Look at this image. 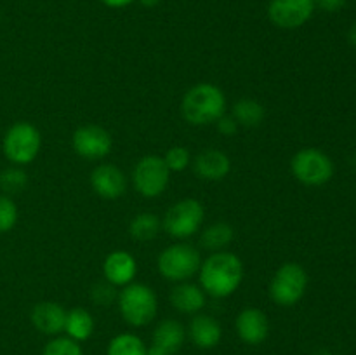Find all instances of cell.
Here are the masks:
<instances>
[{"mask_svg": "<svg viewBox=\"0 0 356 355\" xmlns=\"http://www.w3.org/2000/svg\"><path fill=\"white\" fill-rule=\"evenodd\" d=\"M315 6L327 13H337L346 6V0H315Z\"/></svg>", "mask_w": 356, "mask_h": 355, "instance_id": "cell-31", "label": "cell"}, {"mask_svg": "<svg viewBox=\"0 0 356 355\" xmlns=\"http://www.w3.org/2000/svg\"><path fill=\"white\" fill-rule=\"evenodd\" d=\"M136 0H101V3H104L110 9H124V7H129Z\"/></svg>", "mask_w": 356, "mask_h": 355, "instance_id": "cell-32", "label": "cell"}, {"mask_svg": "<svg viewBox=\"0 0 356 355\" xmlns=\"http://www.w3.org/2000/svg\"><path fill=\"white\" fill-rule=\"evenodd\" d=\"M42 355H83L82 347L79 341L72 340L65 334V336H54L45 343Z\"/></svg>", "mask_w": 356, "mask_h": 355, "instance_id": "cell-26", "label": "cell"}, {"mask_svg": "<svg viewBox=\"0 0 356 355\" xmlns=\"http://www.w3.org/2000/svg\"><path fill=\"white\" fill-rule=\"evenodd\" d=\"M139 3H141L143 7H148V9H153V7H156L160 3V0H138Z\"/></svg>", "mask_w": 356, "mask_h": 355, "instance_id": "cell-34", "label": "cell"}, {"mask_svg": "<svg viewBox=\"0 0 356 355\" xmlns=\"http://www.w3.org/2000/svg\"><path fill=\"white\" fill-rule=\"evenodd\" d=\"M117 305L122 319L129 326L145 327L152 324L159 313V296L148 284L134 281L118 291Z\"/></svg>", "mask_w": 356, "mask_h": 355, "instance_id": "cell-3", "label": "cell"}, {"mask_svg": "<svg viewBox=\"0 0 356 355\" xmlns=\"http://www.w3.org/2000/svg\"><path fill=\"white\" fill-rule=\"evenodd\" d=\"M216 129H218L219 134L226 136V138H229V136L236 134V131H238V124H236L235 118L232 117V115H222L221 118H219L218 122H216Z\"/></svg>", "mask_w": 356, "mask_h": 355, "instance_id": "cell-30", "label": "cell"}, {"mask_svg": "<svg viewBox=\"0 0 356 355\" xmlns=\"http://www.w3.org/2000/svg\"><path fill=\"white\" fill-rule=\"evenodd\" d=\"M186 336L193 341L195 347L202 348V350H211V348L218 347L221 341L222 327L216 317L200 312L191 317Z\"/></svg>", "mask_w": 356, "mask_h": 355, "instance_id": "cell-18", "label": "cell"}, {"mask_svg": "<svg viewBox=\"0 0 356 355\" xmlns=\"http://www.w3.org/2000/svg\"><path fill=\"white\" fill-rule=\"evenodd\" d=\"M348 38H350V44L355 45V47H356V21L353 24H351L350 31H348Z\"/></svg>", "mask_w": 356, "mask_h": 355, "instance_id": "cell-33", "label": "cell"}, {"mask_svg": "<svg viewBox=\"0 0 356 355\" xmlns=\"http://www.w3.org/2000/svg\"><path fill=\"white\" fill-rule=\"evenodd\" d=\"M94 327H96V322H94V317L89 310L75 306L66 313L65 333L72 340L79 341V343L87 341L94 334Z\"/></svg>", "mask_w": 356, "mask_h": 355, "instance_id": "cell-21", "label": "cell"}, {"mask_svg": "<svg viewBox=\"0 0 356 355\" xmlns=\"http://www.w3.org/2000/svg\"><path fill=\"white\" fill-rule=\"evenodd\" d=\"M73 152L86 160L106 159L113 148L110 131L96 124H86L75 129L72 136Z\"/></svg>", "mask_w": 356, "mask_h": 355, "instance_id": "cell-10", "label": "cell"}, {"mask_svg": "<svg viewBox=\"0 0 356 355\" xmlns=\"http://www.w3.org/2000/svg\"><path fill=\"white\" fill-rule=\"evenodd\" d=\"M65 306L56 301H40L33 306L30 313V320L37 331L47 336H59L65 333L66 322Z\"/></svg>", "mask_w": 356, "mask_h": 355, "instance_id": "cell-17", "label": "cell"}, {"mask_svg": "<svg viewBox=\"0 0 356 355\" xmlns=\"http://www.w3.org/2000/svg\"><path fill=\"white\" fill-rule=\"evenodd\" d=\"M106 355H148V347L138 334L120 333L111 338Z\"/></svg>", "mask_w": 356, "mask_h": 355, "instance_id": "cell-24", "label": "cell"}, {"mask_svg": "<svg viewBox=\"0 0 356 355\" xmlns=\"http://www.w3.org/2000/svg\"><path fill=\"white\" fill-rule=\"evenodd\" d=\"M235 329L240 341L256 347V345L264 343L268 340V334H270V320H268V315L261 308L247 306V308H243L236 315Z\"/></svg>", "mask_w": 356, "mask_h": 355, "instance_id": "cell-14", "label": "cell"}, {"mask_svg": "<svg viewBox=\"0 0 356 355\" xmlns=\"http://www.w3.org/2000/svg\"><path fill=\"white\" fill-rule=\"evenodd\" d=\"M315 0H270L268 19L282 30H296L312 19Z\"/></svg>", "mask_w": 356, "mask_h": 355, "instance_id": "cell-11", "label": "cell"}, {"mask_svg": "<svg viewBox=\"0 0 356 355\" xmlns=\"http://www.w3.org/2000/svg\"><path fill=\"white\" fill-rule=\"evenodd\" d=\"M160 230H162V218L153 212H139L129 225V233L138 242H149V240L156 239Z\"/></svg>", "mask_w": 356, "mask_h": 355, "instance_id": "cell-23", "label": "cell"}, {"mask_svg": "<svg viewBox=\"0 0 356 355\" xmlns=\"http://www.w3.org/2000/svg\"><path fill=\"white\" fill-rule=\"evenodd\" d=\"M245 277V267L238 254L232 251L211 253V256L202 260L198 270V284L211 298L225 299L238 291Z\"/></svg>", "mask_w": 356, "mask_h": 355, "instance_id": "cell-1", "label": "cell"}, {"mask_svg": "<svg viewBox=\"0 0 356 355\" xmlns=\"http://www.w3.org/2000/svg\"><path fill=\"white\" fill-rule=\"evenodd\" d=\"M232 117L235 118L238 127L254 129L263 124L264 117H266V110H264V106L257 100L242 97V100H238L233 104Z\"/></svg>", "mask_w": 356, "mask_h": 355, "instance_id": "cell-22", "label": "cell"}, {"mask_svg": "<svg viewBox=\"0 0 356 355\" xmlns=\"http://www.w3.org/2000/svg\"><path fill=\"white\" fill-rule=\"evenodd\" d=\"M169 299L170 305L184 315H197L207 305V294L204 289L200 287V284H195L191 281L174 284Z\"/></svg>", "mask_w": 356, "mask_h": 355, "instance_id": "cell-19", "label": "cell"}, {"mask_svg": "<svg viewBox=\"0 0 356 355\" xmlns=\"http://www.w3.org/2000/svg\"><path fill=\"white\" fill-rule=\"evenodd\" d=\"M186 341V327L176 319H163L153 331L148 355H176Z\"/></svg>", "mask_w": 356, "mask_h": 355, "instance_id": "cell-13", "label": "cell"}, {"mask_svg": "<svg viewBox=\"0 0 356 355\" xmlns=\"http://www.w3.org/2000/svg\"><path fill=\"white\" fill-rule=\"evenodd\" d=\"M129 180L124 171L110 162L97 164L90 173V188L104 200H117L127 191Z\"/></svg>", "mask_w": 356, "mask_h": 355, "instance_id": "cell-12", "label": "cell"}, {"mask_svg": "<svg viewBox=\"0 0 356 355\" xmlns=\"http://www.w3.org/2000/svg\"><path fill=\"white\" fill-rule=\"evenodd\" d=\"M193 173L202 181H222L232 173V160L218 148H205L191 160Z\"/></svg>", "mask_w": 356, "mask_h": 355, "instance_id": "cell-15", "label": "cell"}, {"mask_svg": "<svg viewBox=\"0 0 356 355\" xmlns=\"http://www.w3.org/2000/svg\"><path fill=\"white\" fill-rule=\"evenodd\" d=\"M291 173L306 187H322L334 176V162L325 152L318 148H301L291 160Z\"/></svg>", "mask_w": 356, "mask_h": 355, "instance_id": "cell-8", "label": "cell"}, {"mask_svg": "<svg viewBox=\"0 0 356 355\" xmlns=\"http://www.w3.org/2000/svg\"><path fill=\"white\" fill-rule=\"evenodd\" d=\"M117 296L118 291L115 285H111L110 282L103 281V282H97L96 285H92L90 289V299H92L96 305H111L113 301H117Z\"/></svg>", "mask_w": 356, "mask_h": 355, "instance_id": "cell-29", "label": "cell"}, {"mask_svg": "<svg viewBox=\"0 0 356 355\" xmlns=\"http://www.w3.org/2000/svg\"><path fill=\"white\" fill-rule=\"evenodd\" d=\"M170 171L160 155H145L136 162L131 180L136 191L145 198H156L165 194L170 183Z\"/></svg>", "mask_w": 356, "mask_h": 355, "instance_id": "cell-9", "label": "cell"}, {"mask_svg": "<svg viewBox=\"0 0 356 355\" xmlns=\"http://www.w3.org/2000/svg\"><path fill=\"white\" fill-rule=\"evenodd\" d=\"M28 174L23 167L13 166L0 173V190L6 195H16L26 188Z\"/></svg>", "mask_w": 356, "mask_h": 355, "instance_id": "cell-25", "label": "cell"}, {"mask_svg": "<svg viewBox=\"0 0 356 355\" xmlns=\"http://www.w3.org/2000/svg\"><path fill=\"white\" fill-rule=\"evenodd\" d=\"M233 239H235V230L226 221L211 223L200 230V247L209 253L226 251Z\"/></svg>", "mask_w": 356, "mask_h": 355, "instance_id": "cell-20", "label": "cell"}, {"mask_svg": "<svg viewBox=\"0 0 356 355\" xmlns=\"http://www.w3.org/2000/svg\"><path fill=\"white\" fill-rule=\"evenodd\" d=\"M205 221V207L197 198L174 202L162 218V228L176 240H188L200 233Z\"/></svg>", "mask_w": 356, "mask_h": 355, "instance_id": "cell-6", "label": "cell"}, {"mask_svg": "<svg viewBox=\"0 0 356 355\" xmlns=\"http://www.w3.org/2000/svg\"><path fill=\"white\" fill-rule=\"evenodd\" d=\"M202 253L186 240H177L167 246L156 258V270L165 281L186 282L198 275L202 265Z\"/></svg>", "mask_w": 356, "mask_h": 355, "instance_id": "cell-4", "label": "cell"}, {"mask_svg": "<svg viewBox=\"0 0 356 355\" xmlns=\"http://www.w3.org/2000/svg\"><path fill=\"white\" fill-rule=\"evenodd\" d=\"M19 211H17L16 202L13 197L6 194H0V233H7L17 225Z\"/></svg>", "mask_w": 356, "mask_h": 355, "instance_id": "cell-27", "label": "cell"}, {"mask_svg": "<svg viewBox=\"0 0 356 355\" xmlns=\"http://www.w3.org/2000/svg\"><path fill=\"white\" fill-rule=\"evenodd\" d=\"M2 150L13 166H28L37 159L42 150L40 131L31 122H14L3 134Z\"/></svg>", "mask_w": 356, "mask_h": 355, "instance_id": "cell-5", "label": "cell"}, {"mask_svg": "<svg viewBox=\"0 0 356 355\" xmlns=\"http://www.w3.org/2000/svg\"><path fill=\"white\" fill-rule=\"evenodd\" d=\"M306 289H308V274L302 265L296 261H287L278 267L268 285L271 301L284 308L298 305L305 298Z\"/></svg>", "mask_w": 356, "mask_h": 355, "instance_id": "cell-7", "label": "cell"}, {"mask_svg": "<svg viewBox=\"0 0 356 355\" xmlns=\"http://www.w3.org/2000/svg\"><path fill=\"white\" fill-rule=\"evenodd\" d=\"M167 167H169L170 173H183L188 167L191 166V153L186 146H172V148L167 150V153L163 155Z\"/></svg>", "mask_w": 356, "mask_h": 355, "instance_id": "cell-28", "label": "cell"}, {"mask_svg": "<svg viewBox=\"0 0 356 355\" xmlns=\"http://www.w3.org/2000/svg\"><path fill=\"white\" fill-rule=\"evenodd\" d=\"M228 100L225 90L211 82L195 84L184 93L181 101V113L190 125L204 127L212 125L226 113Z\"/></svg>", "mask_w": 356, "mask_h": 355, "instance_id": "cell-2", "label": "cell"}, {"mask_svg": "<svg viewBox=\"0 0 356 355\" xmlns=\"http://www.w3.org/2000/svg\"><path fill=\"white\" fill-rule=\"evenodd\" d=\"M104 281L115 287H125L134 282L138 275V261L127 251H113L103 261Z\"/></svg>", "mask_w": 356, "mask_h": 355, "instance_id": "cell-16", "label": "cell"}]
</instances>
